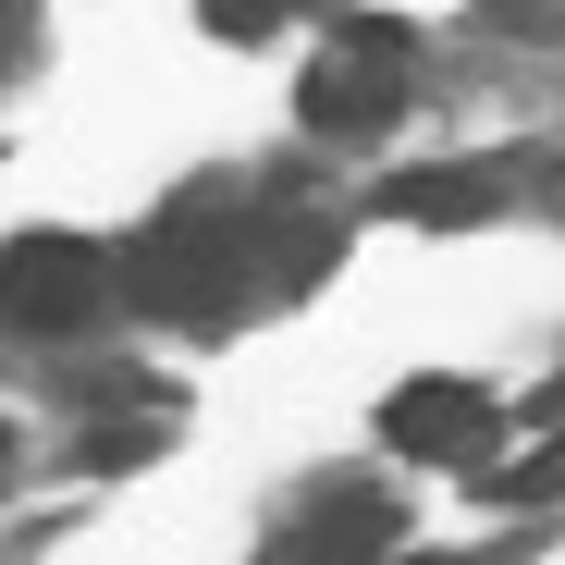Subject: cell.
Returning a JSON list of instances; mask_svg holds the SVG:
<instances>
[{
	"mask_svg": "<svg viewBox=\"0 0 565 565\" xmlns=\"http://www.w3.org/2000/svg\"><path fill=\"white\" fill-rule=\"evenodd\" d=\"M124 296H148V308L184 320V332H222V320L258 296V210L184 198V210L148 222V246L124 258Z\"/></svg>",
	"mask_w": 565,
	"mask_h": 565,
	"instance_id": "1",
	"label": "cell"
},
{
	"mask_svg": "<svg viewBox=\"0 0 565 565\" xmlns=\"http://www.w3.org/2000/svg\"><path fill=\"white\" fill-rule=\"evenodd\" d=\"M406 74H418V50H406V25H382V13H356L320 62H308V86H296V111H308V136H382L394 111H406Z\"/></svg>",
	"mask_w": 565,
	"mask_h": 565,
	"instance_id": "2",
	"label": "cell"
},
{
	"mask_svg": "<svg viewBox=\"0 0 565 565\" xmlns=\"http://www.w3.org/2000/svg\"><path fill=\"white\" fill-rule=\"evenodd\" d=\"M111 308V258L86 246V234H13L0 246V332H25V344H62Z\"/></svg>",
	"mask_w": 565,
	"mask_h": 565,
	"instance_id": "3",
	"label": "cell"
},
{
	"mask_svg": "<svg viewBox=\"0 0 565 565\" xmlns=\"http://www.w3.org/2000/svg\"><path fill=\"white\" fill-rule=\"evenodd\" d=\"M492 430H504L492 382H455V369H430V382H406V394L382 406V443H394V455H418V467H480V455H492Z\"/></svg>",
	"mask_w": 565,
	"mask_h": 565,
	"instance_id": "4",
	"label": "cell"
},
{
	"mask_svg": "<svg viewBox=\"0 0 565 565\" xmlns=\"http://www.w3.org/2000/svg\"><path fill=\"white\" fill-rule=\"evenodd\" d=\"M516 184H541V160H455V172H406L382 210H394V222H443V234H455V222L516 210Z\"/></svg>",
	"mask_w": 565,
	"mask_h": 565,
	"instance_id": "5",
	"label": "cell"
},
{
	"mask_svg": "<svg viewBox=\"0 0 565 565\" xmlns=\"http://www.w3.org/2000/svg\"><path fill=\"white\" fill-rule=\"evenodd\" d=\"M198 25H210V38H246V50H258V38H282V25H296V0H198Z\"/></svg>",
	"mask_w": 565,
	"mask_h": 565,
	"instance_id": "6",
	"label": "cell"
},
{
	"mask_svg": "<svg viewBox=\"0 0 565 565\" xmlns=\"http://www.w3.org/2000/svg\"><path fill=\"white\" fill-rule=\"evenodd\" d=\"M13 38H25V0H0V50H13Z\"/></svg>",
	"mask_w": 565,
	"mask_h": 565,
	"instance_id": "7",
	"label": "cell"
},
{
	"mask_svg": "<svg viewBox=\"0 0 565 565\" xmlns=\"http://www.w3.org/2000/svg\"><path fill=\"white\" fill-rule=\"evenodd\" d=\"M0 480H13V430H0Z\"/></svg>",
	"mask_w": 565,
	"mask_h": 565,
	"instance_id": "8",
	"label": "cell"
}]
</instances>
